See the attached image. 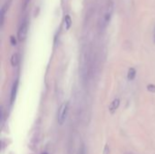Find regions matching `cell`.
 <instances>
[{"label":"cell","mask_w":155,"mask_h":154,"mask_svg":"<svg viewBox=\"0 0 155 154\" xmlns=\"http://www.w3.org/2000/svg\"><path fill=\"white\" fill-rule=\"evenodd\" d=\"M68 110H69V103H64L59 109L58 116H57V121L60 125L64 124V123L65 122V119H66L67 113H68Z\"/></svg>","instance_id":"1"},{"label":"cell","mask_w":155,"mask_h":154,"mask_svg":"<svg viewBox=\"0 0 155 154\" xmlns=\"http://www.w3.org/2000/svg\"><path fill=\"white\" fill-rule=\"evenodd\" d=\"M113 12H114V5L112 2H110L108 4V6L106 8V11H105V14L104 15V18H103V23H102V26L103 28L106 27V25H108V23L110 22L111 20V17H112V15H113Z\"/></svg>","instance_id":"2"},{"label":"cell","mask_w":155,"mask_h":154,"mask_svg":"<svg viewBox=\"0 0 155 154\" xmlns=\"http://www.w3.org/2000/svg\"><path fill=\"white\" fill-rule=\"evenodd\" d=\"M27 31H28V26H27V22L26 20L25 19L20 27H19V30H18V33H17V36H18V40L19 41H24L25 38H26V35H27Z\"/></svg>","instance_id":"3"},{"label":"cell","mask_w":155,"mask_h":154,"mask_svg":"<svg viewBox=\"0 0 155 154\" xmlns=\"http://www.w3.org/2000/svg\"><path fill=\"white\" fill-rule=\"evenodd\" d=\"M17 86H18V80H15V83L13 84L12 90H11V94H10V103L12 104L15 102V96H16V92H17Z\"/></svg>","instance_id":"4"},{"label":"cell","mask_w":155,"mask_h":154,"mask_svg":"<svg viewBox=\"0 0 155 154\" xmlns=\"http://www.w3.org/2000/svg\"><path fill=\"white\" fill-rule=\"evenodd\" d=\"M119 105H120V100H119L118 98L114 99V100L111 103V104H110V106H109V111H110V113H111L112 114H114V113L117 111V109L119 108Z\"/></svg>","instance_id":"5"},{"label":"cell","mask_w":155,"mask_h":154,"mask_svg":"<svg viewBox=\"0 0 155 154\" xmlns=\"http://www.w3.org/2000/svg\"><path fill=\"white\" fill-rule=\"evenodd\" d=\"M19 60H20V57H19V54L17 53L14 54L11 57V64L12 66L15 67L18 64H19Z\"/></svg>","instance_id":"6"},{"label":"cell","mask_w":155,"mask_h":154,"mask_svg":"<svg viewBox=\"0 0 155 154\" xmlns=\"http://www.w3.org/2000/svg\"><path fill=\"white\" fill-rule=\"evenodd\" d=\"M135 75H136V71H135V69H134V68H130L129 71H128V75H127L128 80H129V81H133V80L135 78Z\"/></svg>","instance_id":"7"},{"label":"cell","mask_w":155,"mask_h":154,"mask_svg":"<svg viewBox=\"0 0 155 154\" xmlns=\"http://www.w3.org/2000/svg\"><path fill=\"white\" fill-rule=\"evenodd\" d=\"M64 22H65V29L68 30L70 29L71 25H72V19L70 17V15H65V18H64Z\"/></svg>","instance_id":"8"},{"label":"cell","mask_w":155,"mask_h":154,"mask_svg":"<svg viewBox=\"0 0 155 154\" xmlns=\"http://www.w3.org/2000/svg\"><path fill=\"white\" fill-rule=\"evenodd\" d=\"M5 5L2 9H1V19H0V23H1V26H3L4 25V21H5Z\"/></svg>","instance_id":"9"},{"label":"cell","mask_w":155,"mask_h":154,"mask_svg":"<svg viewBox=\"0 0 155 154\" xmlns=\"http://www.w3.org/2000/svg\"><path fill=\"white\" fill-rule=\"evenodd\" d=\"M147 89H148V91H150V92L155 93V85H153V84H149V85L147 86Z\"/></svg>","instance_id":"10"},{"label":"cell","mask_w":155,"mask_h":154,"mask_svg":"<svg viewBox=\"0 0 155 154\" xmlns=\"http://www.w3.org/2000/svg\"><path fill=\"white\" fill-rule=\"evenodd\" d=\"M103 154H110V148H109L108 144H106L104 146V153Z\"/></svg>","instance_id":"11"},{"label":"cell","mask_w":155,"mask_h":154,"mask_svg":"<svg viewBox=\"0 0 155 154\" xmlns=\"http://www.w3.org/2000/svg\"><path fill=\"white\" fill-rule=\"evenodd\" d=\"M78 154H85V150H84V145H83V146H82V148L80 149V151H79Z\"/></svg>","instance_id":"12"},{"label":"cell","mask_w":155,"mask_h":154,"mask_svg":"<svg viewBox=\"0 0 155 154\" xmlns=\"http://www.w3.org/2000/svg\"><path fill=\"white\" fill-rule=\"evenodd\" d=\"M11 44L13 45H15V44H16V41H15V39L14 36H11Z\"/></svg>","instance_id":"13"},{"label":"cell","mask_w":155,"mask_h":154,"mask_svg":"<svg viewBox=\"0 0 155 154\" xmlns=\"http://www.w3.org/2000/svg\"><path fill=\"white\" fill-rule=\"evenodd\" d=\"M24 1H25V6H26V5H27V4L30 2V0H24Z\"/></svg>","instance_id":"14"},{"label":"cell","mask_w":155,"mask_h":154,"mask_svg":"<svg viewBox=\"0 0 155 154\" xmlns=\"http://www.w3.org/2000/svg\"><path fill=\"white\" fill-rule=\"evenodd\" d=\"M154 38H155V28H154Z\"/></svg>","instance_id":"15"},{"label":"cell","mask_w":155,"mask_h":154,"mask_svg":"<svg viewBox=\"0 0 155 154\" xmlns=\"http://www.w3.org/2000/svg\"><path fill=\"white\" fill-rule=\"evenodd\" d=\"M44 154H47V153H44Z\"/></svg>","instance_id":"16"}]
</instances>
